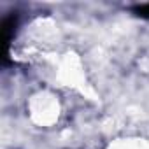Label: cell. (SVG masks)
I'll return each mask as SVG.
<instances>
[{
    "label": "cell",
    "instance_id": "obj_2",
    "mask_svg": "<svg viewBox=\"0 0 149 149\" xmlns=\"http://www.w3.org/2000/svg\"><path fill=\"white\" fill-rule=\"evenodd\" d=\"M133 14L142 18V19H149V4H142V6L133 7Z\"/></svg>",
    "mask_w": 149,
    "mask_h": 149
},
{
    "label": "cell",
    "instance_id": "obj_1",
    "mask_svg": "<svg viewBox=\"0 0 149 149\" xmlns=\"http://www.w3.org/2000/svg\"><path fill=\"white\" fill-rule=\"evenodd\" d=\"M16 25H18V18L14 14L7 16L4 19V23H2V42H4V56H2V60H4V63L9 61V44H11V40L14 37Z\"/></svg>",
    "mask_w": 149,
    "mask_h": 149
}]
</instances>
